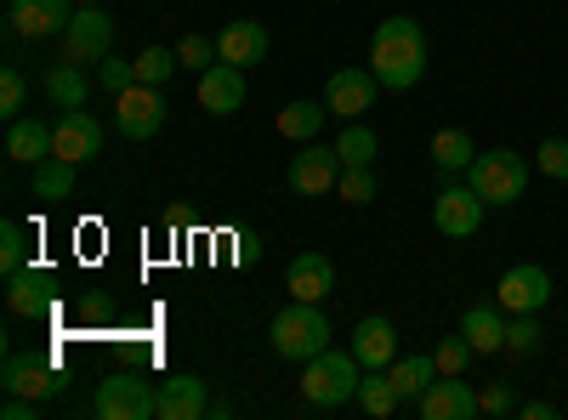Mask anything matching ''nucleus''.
I'll use <instances>...</instances> for the list:
<instances>
[{"label": "nucleus", "instance_id": "4c0bfd02", "mask_svg": "<svg viewBox=\"0 0 568 420\" xmlns=\"http://www.w3.org/2000/svg\"><path fill=\"white\" fill-rule=\"evenodd\" d=\"M433 358H438V376H460V369L471 363V341L466 336H444Z\"/></svg>", "mask_w": 568, "mask_h": 420}, {"label": "nucleus", "instance_id": "5701e85b", "mask_svg": "<svg viewBox=\"0 0 568 420\" xmlns=\"http://www.w3.org/2000/svg\"><path fill=\"white\" fill-rule=\"evenodd\" d=\"M45 98H52V109H85V98H91V80H85V69L80 63H52L45 69Z\"/></svg>", "mask_w": 568, "mask_h": 420}, {"label": "nucleus", "instance_id": "2eb2a0df", "mask_svg": "<svg viewBox=\"0 0 568 420\" xmlns=\"http://www.w3.org/2000/svg\"><path fill=\"white\" fill-rule=\"evenodd\" d=\"M415 403H420L426 420H471V414H484V409H478V392H471L460 376H438Z\"/></svg>", "mask_w": 568, "mask_h": 420}, {"label": "nucleus", "instance_id": "cd10ccee", "mask_svg": "<svg viewBox=\"0 0 568 420\" xmlns=\"http://www.w3.org/2000/svg\"><path fill=\"white\" fill-rule=\"evenodd\" d=\"M433 160H438V171H466L471 160H478V143H471L460 125H444L433 136Z\"/></svg>", "mask_w": 568, "mask_h": 420}, {"label": "nucleus", "instance_id": "1a4fd4ad", "mask_svg": "<svg viewBox=\"0 0 568 420\" xmlns=\"http://www.w3.org/2000/svg\"><path fill=\"white\" fill-rule=\"evenodd\" d=\"M52 154L69 160V165H91L103 154V125L91 120L85 109H63L58 125H52Z\"/></svg>", "mask_w": 568, "mask_h": 420}, {"label": "nucleus", "instance_id": "393cba45", "mask_svg": "<svg viewBox=\"0 0 568 420\" xmlns=\"http://www.w3.org/2000/svg\"><path fill=\"white\" fill-rule=\"evenodd\" d=\"M387 376H393L398 398H420L426 387L438 381V358H433V352H409V358H393V363H387Z\"/></svg>", "mask_w": 568, "mask_h": 420}, {"label": "nucleus", "instance_id": "bb28decb", "mask_svg": "<svg viewBox=\"0 0 568 420\" xmlns=\"http://www.w3.org/2000/svg\"><path fill=\"white\" fill-rule=\"evenodd\" d=\"M324 103H291V109H278V136H291V143H318V131H324Z\"/></svg>", "mask_w": 568, "mask_h": 420}, {"label": "nucleus", "instance_id": "b1692460", "mask_svg": "<svg viewBox=\"0 0 568 420\" xmlns=\"http://www.w3.org/2000/svg\"><path fill=\"white\" fill-rule=\"evenodd\" d=\"M460 336L471 341V352H506V318H500V307H466L460 313Z\"/></svg>", "mask_w": 568, "mask_h": 420}, {"label": "nucleus", "instance_id": "4be33fe9", "mask_svg": "<svg viewBox=\"0 0 568 420\" xmlns=\"http://www.w3.org/2000/svg\"><path fill=\"white\" fill-rule=\"evenodd\" d=\"M7 160L18 165H40V160H52V125L45 120H12L7 125Z\"/></svg>", "mask_w": 568, "mask_h": 420}, {"label": "nucleus", "instance_id": "423d86ee", "mask_svg": "<svg viewBox=\"0 0 568 420\" xmlns=\"http://www.w3.org/2000/svg\"><path fill=\"white\" fill-rule=\"evenodd\" d=\"M114 52V18L103 7H80L63 29V58L69 63H103Z\"/></svg>", "mask_w": 568, "mask_h": 420}, {"label": "nucleus", "instance_id": "6e6552de", "mask_svg": "<svg viewBox=\"0 0 568 420\" xmlns=\"http://www.w3.org/2000/svg\"><path fill=\"white\" fill-rule=\"evenodd\" d=\"M0 387L7 392H18V398H58L69 381H63V369L52 363V358H40V352H12L7 358V369H0Z\"/></svg>", "mask_w": 568, "mask_h": 420}, {"label": "nucleus", "instance_id": "f257e3e1", "mask_svg": "<svg viewBox=\"0 0 568 420\" xmlns=\"http://www.w3.org/2000/svg\"><path fill=\"white\" fill-rule=\"evenodd\" d=\"M369 74L387 91H409L426 74V34L415 18H387L369 40Z\"/></svg>", "mask_w": 568, "mask_h": 420}, {"label": "nucleus", "instance_id": "ddd939ff", "mask_svg": "<svg viewBox=\"0 0 568 420\" xmlns=\"http://www.w3.org/2000/svg\"><path fill=\"white\" fill-rule=\"evenodd\" d=\"M433 222H438V233L444 239H471V233L484 227V194L471 188H444L438 194V205H433Z\"/></svg>", "mask_w": 568, "mask_h": 420}, {"label": "nucleus", "instance_id": "473e14b6", "mask_svg": "<svg viewBox=\"0 0 568 420\" xmlns=\"http://www.w3.org/2000/svg\"><path fill=\"white\" fill-rule=\"evenodd\" d=\"M29 267V233L18 222H0V273H23Z\"/></svg>", "mask_w": 568, "mask_h": 420}, {"label": "nucleus", "instance_id": "7c9ffc66", "mask_svg": "<svg viewBox=\"0 0 568 420\" xmlns=\"http://www.w3.org/2000/svg\"><path fill=\"white\" fill-rule=\"evenodd\" d=\"M375 131L364 125V120H347V131H342V143H336V154H342V165H369L375 160Z\"/></svg>", "mask_w": 568, "mask_h": 420}, {"label": "nucleus", "instance_id": "c756f323", "mask_svg": "<svg viewBox=\"0 0 568 420\" xmlns=\"http://www.w3.org/2000/svg\"><path fill=\"white\" fill-rule=\"evenodd\" d=\"M540 341H546L540 313H511V324H506V352L529 358V352H540Z\"/></svg>", "mask_w": 568, "mask_h": 420}, {"label": "nucleus", "instance_id": "412c9836", "mask_svg": "<svg viewBox=\"0 0 568 420\" xmlns=\"http://www.w3.org/2000/svg\"><path fill=\"white\" fill-rule=\"evenodd\" d=\"M353 358L364 369H387L398 358V330H393L387 318H364L358 330H353Z\"/></svg>", "mask_w": 568, "mask_h": 420}, {"label": "nucleus", "instance_id": "79ce46f5", "mask_svg": "<svg viewBox=\"0 0 568 420\" xmlns=\"http://www.w3.org/2000/svg\"><path fill=\"white\" fill-rule=\"evenodd\" d=\"M517 414H524V420H557V403L535 398V403H524V409H517Z\"/></svg>", "mask_w": 568, "mask_h": 420}, {"label": "nucleus", "instance_id": "4468645a", "mask_svg": "<svg viewBox=\"0 0 568 420\" xmlns=\"http://www.w3.org/2000/svg\"><path fill=\"white\" fill-rule=\"evenodd\" d=\"M336 182H342V154L318 148V143H302V154L291 160V188L302 199H313V194H329Z\"/></svg>", "mask_w": 568, "mask_h": 420}, {"label": "nucleus", "instance_id": "f704fd0d", "mask_svg": "<svg viewBox=\"0 0 568 420\" xmlns=\"http://www.w3.org/2000/svg\"><path fill=\"white\" fill-rule=\"evenodd\" d=\"M176 58H182V69H194V74H205V69H216V40H205V34H182L176 40Z\"/></svg>", "mask_w": 568, "mask_h": 420}, {"label": "nucleus", "instance_id": "20e7f679", "mask_svg": "<svg viewBox=\"0 0 568 420\" xmlns=\"http://www.w3.org/2000/svg\"><path fill=\"white\" fill-rule=\"evenodd\" d=\"M466 182L484 194V205H517L529 194V160L511 148H489L466 165Z\"/></svg>", "mask_w": 568, "mask_h": 420}, {"label": "nucleus", "instance_id": "c85d7f7f", "mask_svg": "<svg viewBox=\"0 0 568 420\" xmlns=\"http://www.w3.org/2000/svg\"><path fill=\"white\" fill-rule=\"evenodd\" d=\"M74 171H80V165H69V160H58V154L40 160V165H34V199H69V194H74Z\"/></svg>", "mask_w": 568, "mask_h": 420}, {"label": "nucleus", "instance_id": "f8f14e48", "mask_svg": "<svg viewBox=\"0 0 568 420\" xmlns=\"http://www.w3.org/2000/svg\"><path fill=\"white\" fill-rule=\"evenodd\" d=\"M80 12V0H12V34L18 40H52L69 29V18Z\"/></svg>", "mask_w": 568, "mask_h": 420}, {"label": "nucleus", "instance_id": "39448f33", "mask_svg": "<svg viewBox=\"0 0 568 420\" xmlns=\"http://www.w3.org/2000/svg\"><path fill=\"white\" fill-rule=\"evenodd\" d=\"M91 414L98 420H154L160 414V387L142 381L136 369H114V376L98 387V398H91Z\"/></svg>", "mask_w": 568, "mask_h": 420}, {"label": "nucleus", "instance_id": "c9c22d12", "mask_svg": "<svg viewBox=\"0 0 568 420\" xmlns=\"http://www.w3.org/2000/svg\"><path fill=\"white\" fill-rule=\"evenodd\" d=\"M336 194H342L347 205H369V199H375V176H369V165H342Z\"/></svg>", "mask_w": 568, "mask_h": 420}, {"label": "nucleus", "instance_id": "dca6fc26", "mask_svg": "<svg viewBox=\"0 0 568 420\" xmlns=\"http://www.w3.org/2000/svg\"><path fill=\"white\" fill-rule=\"evenodd\" d=\"M52 296H58V278H52V267H23V273H12L7 278V307L18 313V318H34V313H45L52 307Z\"/></svg>", "mask_w": 568, "mask_h": 420}, {"label": "nucleus", "instance_id": "a211bd4d", "mask_svg": "<svg viewBox=\"0 0 568 420\" xmlns=\"http://www.w3.org/2000/svg\"><path fill=\"white\" fill-rule=\"evenodd\" d=\"M216 403H211V392H205V381L200 376H171V381H160V420H205Z\"/></svg>", "mask_w": 568, "mask_h": 420}, {"label": "nucleus", "instance_id": "7ed1b4c3", "mask_svg": "<svg viewBox=\"0 0 568 420\" xmlns=\"http://www.w3.org/2000/svg\"><path fill=\"white\" fill-rule=\"evenodd\" d=\"M267 336H273V352H278V358L307 363V358H318V352L329 347V318H324L318 301H291V307L273 318Z\"/></svg>", "mask_w": 568, "mask_h": 420}, {"label": "nucleus", "instance_id": "6ab92c4d", "mask_svg": "<svg viewBox=\"0 0 568 420\" xmlns=\"http://www.w3.org/2000/svg\"><path fill=\"white\" fill-rule=\"evenodd\" d=\"M284 290H291V301H324L336 290V267H329V256L307 250V256L291 262V273H284Z\"/></svg>", "mask_w": 568, "mask_h": 420}, {"label": "nucleus", "instance_id": "9b49d317", "mask_svg": "<svg viewBox=\"0 0 568 420\" xmlns=\"http://www.w3.org/2000/svg\"><path fill=\"white\" fill-rule=\"evenodd\" d=\"M495 301H500L506 313H540V307L551 301V273L535 267V262L506 267V273H500V285H495Z\"/></svg>", "mask_w": 568, "mask_h": 420}, {"label": "nucleus", "instance_id": "a19ab883", "mask_svg": "<svg viewBox=\"0 0 568 420\" xmlns=\"http://www.w3.org/2000/svg\"><path fill=\"white\" fill-rule=\"evenodd\" d=\"M478 409H484V414H506V409H511V387L495 381L489 392H478Z\"/></svg>", "mask_w": 568, "mask_h": 420}, {"label": "nucleus", "instance_id": "aec40b11", "mask_svg": "<svg viewBox=\"0 0 568 420\" xmlns=\"http://www.w3.org/2000/svg\"><path fill=\"white\" fill-rule=\"evenodd\" d=\"M200 103L211 114H240L245 109V69H233V63H216L200 74Z\"/></svg>", "mask_w": 568, "mask_h": 420}, {"label": "nucleus", "instance_id": "f3484780", "mask_svg": "<svg viewBox=\"0 0 568 420\" xmlns=\"http://www.w3.org/2000/svg\"><path fill=\"white\" fill-rule=\"evenodd\" d=\"M216 52H222V63H233V69H256V63L267 58V29H262L256 18H233V23L216 34Z\"/></svg>", "mask_w": 568, "mask_h": 420}, {"label": "nucleus", "instance_id": "0eeeda50", "mask_svg": "<svg viewBox=\"0 0 568 420\" xmlns=\"http://www.w3.org/2000/svg\"><path fill=\"white\" fill-rule=\"evenodd\" d=\"M114 125H120V136H131V143H149V136H160V125H165V98H160V85H131V91H120L114 98Z\"/></svg>", "mask_w": 568, "mask_h": 420}, {"label": "nucleus", "instance_id": "f03ea898", "mask_svg": "<svg viewBox=\"0 0 568 420\" xmlns=\"http://www.w3.org/2000/svg\"><path fill=\"white\" fill-rule=\"evenodd\" d=\"M358 381H364V363L353 352H336V347H324L318 358L302 363V398H307V409H342V403H353Z\"/></svg>", "mask_w": 568, "mask_h": 420}, {"label": "nucleus", "instance_id": "72a5a7b5", "mask_svg": "<svg viewBox=\"0 0 568 420\" xmlns=\"http://www.w3.org/2000/svg\"><path fill=\"white\" fill-rule=\"evenodd\" d=\"M171 69H182V58L165 52V45H149V52H136V80H142V85H165Z\"/></svg>", "mask_w": 568, "mask_h": 420}, {"label": "nucleus", "instance_id": "ea45409f", "mask_svg": "<svg viewBox=\"0 0 568 420\" xmlns=\"http://www.w3.org/2000/svg\"><path fill=\"white\" fill-rule=\"evenodd\" d=\"M40 414V398H18L7 392V403H0V420H34Z\"/></svg>", "mask_w": 568, "mask_h": 420}, {"label": "nucleus", "instance_id": "e433bc0d", "mask_svg": "<svg viewBox=\"0 0 568 420\" xmlns=\"http://www.w3.org/2000/svg\"><path fill=\"white\" fill-rule=\"evenodd\" d=\"M535 165H540V176L568 182V136H546V143L535 148Z\"/></svg>", "mask_w": 568, "mask_h": 420}, {"label": "nucleus", "instance_id": "a878e982", "mask_svg": "<svg viewBox=\"0 0 568 420\" xmlns=\"http://www.w3.org/2000/svg\"><path fill=\"white\" fill-rule=\"evenodd\" d=\"M398 403H404V398H398V387H393L387 369H364V381H358V409L375 414V420H387Z\"/></svg>", "mask_w": 568, "mask_h": 420}, {"label": "nucleus", "instance_id": "58836bf2", "mask_svg": "<svg viewBox=\"0 0 568 420\" xmlns=\"http://www.w3.org/2000/svg\"><path fill=\"white\" fill-rule=\"evenodd\" d=\"M103 91H114V98H120V91H131L136 85V63H120V58H103Z\"/></svg>", "mask_w": 568, "mask_h": 420}, {"label": "nucleus", "instance_id": "37998d69", "mask_svg": "<svg viewBox=\"0 0 568 420\" xmlns=\"http://www.w3.org/2000/svg\"><path fill=\"white\" fill-rule=\"evenodd\" d=\"M80 7H98V0H80Z\"/></svg>", "mask_w": 568, "mask_h": 420}, {"label": "nucleus", "instance_id": "9d476101", "mask_svg": "<svg viewBox=\"0 0 568 420\" xmlns=\"http://www.w3.org/2000/svg\"><path fill=\"white\" fill-rule=\"evenodd\" d=\"M375 91H382V80L369 69H336L324 80V109L342 114V120H364L375 109Z\"/></svg>", "mask_w": 568, "mask_h": 420}, {"label": "nucleus", "instance_id": "2f4dec72", "mask_svg": "<svg viewBox=\"0 0 568 420\" xmlns=\"http://www.w3.org/2000/svg\"><path fill=\"white\" fill-rule=\"evenodd\" d=\"M23 109H29V80H23V69H0V120H23Z\"/></svg>", "mask_w": 568, "mask_h": 420}]
</instances>
